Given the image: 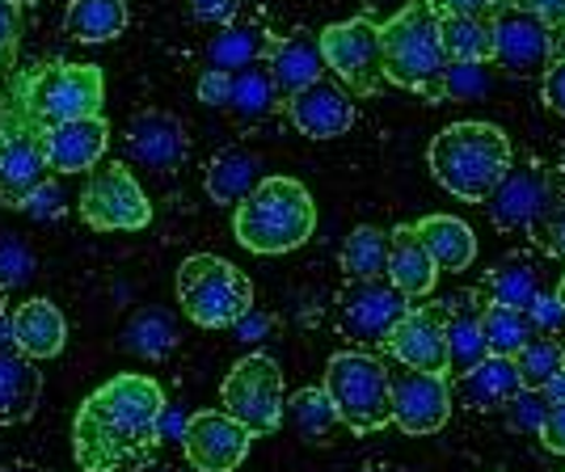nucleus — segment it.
<instances>
[{
	"label": "nucleus",
	"instance_id": "obj_32",
	"mask_svg": "<svg viewBox=\"0 0 565 472\" xmlns=\"http://www.w3.org/2000/svg\"><path fill=\"white\" fill-rule=\"evenodd\" d=\"M122 351L140 354V358H166L173 346H178V321L166 308H140L127 325H122Z\"/></svg>",
	"mask_w": 565,
	"mask_h": 472
},
{
	"label": "nucleus",
	"instance_id": "obj_43",
	"mask_svg": "<svg viewBox=\"0 0 565 472\" xmlns=\"http://www.w3.org/2000/svg\"><path fill=\"white\" fill-rule=\"evenodd\" d=\"M527 317H532V325H536V333H544V337H553V333H565V308L557 304V296H536L532 300V308H527Z\"/></svg>",
	"mask_w": 565,
	"mask_h": 472
},
{
	"label": "nucleus",
	"instance_id": "obj_7",
	"mask_svg": "<svg viewBox=\"0 0 565 472\" xmlns=\"http://www.w3.org/2000/svg\"><path fill=\"white\" fill-rule=\"evenodd\" d=\"M388 376L376 354L342 351L326 363L321 393L330 397L338 422L351 426L354 435H372L388 422Z\"/></svg>",
	"mask_w": 565,
	"mask_h": 472
},
{
	"label": "nucleus",
	"instance_id": "obj_44",
	"mask_svg": "<svg viewBox=\"0 0 565 472\" xmlns=\"http://www.w3.org/2000/svg\"><path fill=\"white\" fill-rule=\"evenodd\" d=\"M190 18L203 25H228L241 9V0H186Z\"/></svg>",
	"mask_w": 565,
	"mask_h": 472
},
{
	"label": "nucleus",
	"instance_id": "obj_57",
	"mask_svg": "<svg viewBox=\"0 0 565 472\" xmlns=\"http://www.w3.org/2000/svg\"><path fill=\"white\" fill-rule=\"evenodd\" d=\"M557 342H562V363H565V333H562V337H557Z\"/></svg>",
	"mask_w": 565,
	"mask_h": 472
},
{
	"label": "nucleus",
	"instance_id": "obj_41",
	"mask_svg": "<svg viewBox=\"0 0 565 472\" xmlns=\"http://www.w3.org/2000/svg\"><path fill=\"white\" fill-rule=\"evenodd\" d=\"M435 18H481L494 22L502 9H511V0H423Z\"/></svg>",
	"mask_w": 565,
	"mask_h": 472
},
{
	"label": "nucleus",
	"instance_id": "obj_8",
	"mask_svg": "<svg viewBox=\"0 0 565 472\" xmlns=\"http://www.w3.org/2000/svg\"><path fill=\"white\" fill-rule=\"evenodd\" d=\"M106 101V76L94 64H47L25 76V110L47 131L72 118H97Z\"/></svg>",
	"mask_w": 565,
	"mask_h": 472
},
{
	"label": "nucleus",
	"instance_id": "obj_3",
	"mask_svg": "<svg viewBox=\"0 0 565 472\" xmlns=\"http://www.w3.org/2000/svg\"><path fill=\"white\" fill-rule=\"evenodd\" d=\"M380 68L384 81L439 106L448 97V60L439 47V18L423 0H409L380 25Z\"/></svg>",
	"mask_w": 565,
	"mask_h": 472
},
{
	"label": "nucleus",
	"instance_id": "obj_46",
	"mask_svg": "<svg viewBox=\"0 0 565 472\" xmlns=\"http://www.w3.org/2000/svg\"><path fill=\"white\" fill-rule=\"evenodd\" d=\"M511 9L532 13V18L544 22L548 30H562L565 25V0H511Z\"/></svg>",
	"mask_w": 565,
	"mask_h": 472
},
{
	"label": "nucleus",
	"instance_id": "obj_52",
	"mask_svg": "<svg viewBox=\"0 0 565 472\" xmlns=\"http://www.w3.org/2000/svg\"><path fill=\"white\" fill-rule=\"evenodd\" d=\"M553 60H565V25L553 30Z\"/></svg>",
	"mask_w": 565,
	"mask_h": 472
},
{
	"label": "nucleus",
	"instance_id": "obj_45",
	"mask_svg": "<svg viewBox=\"0 0 565 472\" xmlns=\"http://www.w3.org/2000/svg\"><path fill=\"white\" fill-rule=\"evenodd\" d=\"M541 94H544V106H548L553 115L565 118V60H553V64L541 72Z\"/></svg>",
	"mask_w": 565,
	"mask_h": 472
},
{
	"label": "nucleus",
	"instance_id": "obj_39",
	"mask_svg": "<svg viewBox=\"0 0 565 472\" xmlns=\"http://www.w3.org/2000/svg\"><path fill=\"white\" fill-rule=\"evenodd\" d=\"M34 270H39L34 249L25 245L22 236L0 233V291H18L22 283L34 279Z\"/></svg>",
	"mask_w": 565,
	"mask_h": 472
},
{
	"label": "nucleus",
	"instance_id": "obj_18",
	"mask_svg": "<svg viewBox=\"0 0 565 472\" xmlns=\"http://www.w3.org/2000/svg\"><path fill=\"white\" fill-rule=\"evenodd\" d=\"M490 30H494V64L511 76H541L553 64V30L532 13L502 9Z\"/></svg>",
	"mask_w": 565,
	"mask_h": 472
},
{
	"label": "nucleus",
	"instance_id": "obj_59",
	"mask_svg": "<svg viewBox=\"0 0 565 472\" xmlns=\"http://www.w3.org/2000/svg\"><path fill=\"white\" fill-rule=\"evenodd\" d=\"M169 472H173V469H169Z\"/></svg>",
	"mask_w": 565,
	"mask_h": 472
},
{
	"label": "nucleus",
	"instance_id": "obj_25",
	"mask_svg": "<svg viewBox=\"0 0 565 472\" xmlns=\"http://www.w3.org/2000/svg\"><path fill=\"white\" fill-rule=\"evenodd\" d=\"M275 39H279V34H270V30L249 25V22L220 25V34H212V43H207V68L228 72V76H236V72H245V68H258V64H266Z\"/></svg>",
	"mask_w": 565,
	"mask_h": 472
},
{
	"label": "nucleus",
	"instance_id": "obj_16",
	"mask_svg": "<svg viewBox=\"0 0 565 472\" xmlns=\"http://www.w3.org/2000/svg\"><path fill=\"white\" fill-rule=\"evenodd\" d=\"M388 354L405 372H426V376H448V337H444V308H418L397 321V330L384 337Z\"/></svg>",
	"mask_w": 565,
	"mask_h": 472
},
{
	"label": "nucleus",
	"instance_id": "obj_28",
	"mask_svg": "<svg viewBox=\"0 0 565 472\" xmlns=\"http://www.w3.org/2000/svg\"><path fill=\"white\" fill-rule=\"evenodd\" d=\"M414 233H418L423 249L435 261V270H451L456 275V270H469L472 258H477V236L456 215H423L414 224Z\"/></svg>",
	"mask_w": 565,
	"mask_h": 472
},
{
	"label": "nucleus",
	"instance_id": "obj_50",
	"mask_svg": "<svg viewBox=\"0 0 565 472\" xmlns=\"http://www.w3.org/2000/svg\"><path fill=\"white\" fill-rule=\"evenodd\" d=\"M18 47V9L0 0V55H13Z\"/></svg>",
	"mask_w": 565,
	"mask_h": 472
},
{
	"label": "nucleus",
	"instance_id": "obj_1",
	"mask_svg": "<svg viewBox=\"0 0 565 472\" xmlns=\"http://www.w3.org/2000/svg\"><path fill=\"white\" fill-rule=\"evenodd\" d=\"M166 393L157 379L122 372L106 379L72 418V460L81 472H143L161 448Z\"/></svg>",
	"mask_w": 565,
	"mask_h": 472
},
{
	"label": "nucleus",
	"instance_id": "obj_48",
	"mask_svg": "<svg viewBox=\"0 0 565 472\" xmlns=\"http://www.w3.org/2000/svg\"><path fill=\"white\" fill-rule=\"evenodd\" d=\"M541 443L548 451L565 455V401L562 405H548V414H544V426H541Z\"/></svg>",
	"mask_w": 565,
	"mask_h": 472
},
{
	"label": "nucleus",
	"instance_id": "obj_5",
	"mask_svg": "<svg viewBox=\"0 0 565 472\" xmlns=\"http://www.w3.org/2000/svg\"><path fill=\"white\" fill-rule=\"evenodd\" d=\"M25 76H13V89L0 101V207H22L30 190L47 182V152H43V127L25 110Z\"/></svg>",
	"mask_w": 565,
	"mask_h": 472
},
{
	"label": "nucleus",
	"instance_id": "obj_10",
	"mask_svg": "<svg viewBox=\"0 0 565 472\" xmlns=\"http://www.w3.org/2000/svg\"><path fill=\"white\" fill-rule=\"evenodd\" d=\"M220 405L249 435H275L282 426V405H287L279 363L270 354H245L220 384Z\"/></svg>",
	"mask_w": 565,
	"mask_h": 472
},
{
	"label": "nucleus",
	"instance_id": "obj_54",
	"mask_svg": "<svg viewBox=\"0 0 565 472\" xmlns=\"http://www.w3.org/2000/svg\"><path fill=\"white\" fill-rule=\"evenodd\" d=\"M553 296H557V304L565 308V275H562V283H557V291H553Z\"/></svg>",
	"mask_w": 565,
	"mask_h": 472
},
{
	"label": "nucleus",
	"instance_id": "obj_37",
	"mask_svg": "<svg viewBox=\"0 0 565 472\" xmlns=\"http://www.w3.org/2000/svg\"><path fill=\"white\" fill-rule=\"evenodd\" d=\"M282 418L296 426V435H305V439H326L333 426H342L321 388H300L291 401L282 405Z\"/></svg>",
	"mask_w": 565,
	"mask_h": 472
},
{
	"label": "nucleus",
	"instance_id": "obj_9",
	"mask_svg": "<svg viewBox=\"0 0 565 472\" xmlns=\"http://www.w3.org/2000/svg\"><path fill=\"white\" fill-rule=\"evenodd\" d=\"M81 219L97 233H140L152 224V203L122 161H102L81 186Z\"/></svg>",
	"mask_w": 565,
	"mask_h": 472
},
{
	"label": "nucleus",
	"instance_id": "obj_30",
	"mask_svg": "<svg viewBox=\"0 0 565 472\" xmlns=\"http://www.w3.org/2000/svg\"><path fill=\"white\" fill-rule=\"evenodd\" d=\"M439 47L448 68H481L494 60V30L481 18H439Z\"/></svg>",
	"mask_w": 565,
	"mask_h": 472
},
{
	"label": "nucleus",
	"instance_id": "obj_2",
	"mask_svg": "<svg viewBox=\"0 0 565 472\" xmlns=\"http://www.w3.org/2000/svg\"><path fill=\"white\" fill-rule=\"evenodd\" d=\"M430 173L460 203H486L502 173L515 165L507 131L494 122H451L430 140Z\"/></svg>",
	"mask_w": 565,
	"mask_h": 472
},
{
	"label": "nucleus",
	"instance_id": "obj_24",
	"mask_svg": "<svg viewBox=\"0 0 565 472\" xmlns=\"http://www.w3.org/2000/svg\"><path fill=\"white\" fill-rule=\"evenodd\" d=\"M384 279L397 287L405 300H423V296L435 291L439 270H435L430 254L423 249L414 224H401V228L388 233V270H384Z\"/></svg>",
	"mask_w": 565,
	"mask_h": 472
},
{
	"label": "nucleus",
	"instance_id": "obj_49",
	"mask_svg": "<svg viewBox=\"0 0 565 472\" xmlns=\"http://www.w3.org/2000/svg\"><path fill=\"white\" fill-rule=\"evenodd\" d=\"M541 236L553 254H562L565 258V194H557V203H553V212H548V219H544Z\"/></svg>",
	"mask_w": 565,
	"mask_h": 472
},
{
	"label": "nucleus",
	"instance_id": "obj_40",
	"mask_svg": "<svg viewBox=\"0 0 565 472\" xmlns=\"http://www.w3.org/2000/svg\"><path fill=\"white\" fill-rule=\"evenodd\" d=\"M502 414H507V426L511 430H523V435H541L544 414H548V401L532 388H515L507 401H502Z\"/></svg>",
	"mask_w": 565,
	"mask_h": 472
},
{
	"label": "nucleus",
	"instance_id": "obj_34",
	"mask_svg": "<svg viewBox=\"0 0 565 472\" xmlns=\"http://www.w3.org/2000/svg\"><path fill=\"white\" fill-rule=\"evenodd\" d=\"M481 337H486V354L515 358V354L536 337V325H532V317H527V312L486 304L481 308Z\"/></svg>",
	"mask_w": 565,
	"mask_h": 472
},
{
	"label": "nucleus",
	"instance_id": "obj_14",
	"mask_svg": "<svg viewBox=\"0 0 565 472\" xmlns=\"http://www.w3.org/2000/svg\"><path fill=\"white\" fill-rule=\"evenodd\" d=\"M249 443L254 435L233 422L224 409H199L182 430V448L194 472H236L249 455Z\"/></svg>",
	"mask_w": 565,
	"mask_h": 472
},
{
	"label": "nucleus",
	"instance_id": "obj_20",
	"mask_svg": "<svg viewBox=\"0 0 565 472\" xmlns=\"http://www.w3.org/2000/svg\"><path fill=\"white\" fill-rule=\"evenodd\" d=\"M110 148V127L106 118H72L60 127L43 131V152H47V169L55 178H68V173H89L94 165H102Z\"/></svg>",
	"mask_w": 565,
	"mask_h": 472
},
{
	"label": "nucleus",
	"instance_id": "obj_15",
	"mask_svg": "<svg viewBox=\"0 0 565 472\" xmlns=\"http://www.w3.org/2000/svg\"><path fill=\"white\" fill-rule=\"evenodd\" d=\"M451 418V384L448 376L426 372H397L388 376V422L405 435H435Z\"/></svg>",
	"mask_w": 565,
	"mask_h": 472
},
{
	"label": "nucleus",
	"instance_id": "obj_23",
	"mask_svg": "<svg viewBox=\"0 0 565 472\" xmlns=\"http://www.w3.org/2000/svg\"><path fill=\"white\" fill-rule=\"evenodd\" d=\"M9 325H13V346L25 354V358H55V354L64 351V342H68V321H64V312L60 304H51L43 296H34V300H25V304L13 308V317H9Z\"/></svg>",
	"mask_w": 565,
	"mask_h": 472
},
{
	"label": "nucleus",
	"instance_id": "obj_53",
	"mask_svg": "<svg viewBox=\"0 0 565 472\" xmlns=\"http://www.w3.org/2000/svg\"><path fill=\"white\" fill-rule=\"evenodd\" d=\"M0 472H43V469H34V464H4Z\"/></svg>",
	"mask_w": 565,
	"mask_h": 472
},
{
	"label": "nucleus",
	"instance_id": "obj_42",
	"mask_svg": "<svg viewBox=\"0 0 565 472\" xmlns=\"http://www.w3.org/2000/svg\"><path fill=\"white\" fill-rule=\"evenodd\" d=\"M22 212H30L34 219H55V215L64 212V190H60V182H43V186L30 190V199L22 203Z\"/></svg>",
	"mask_w": 565,
	"mask_h": 472
},
{
	"label": "nucleus",
	"instance_id": "obj_12",
	"mask_svg": "<svg viewBox=\"0 0 565 472\" xmlns=\"http://www.w3.org/2000/svg\"><path fill=\"white\" fill-rule=\"evenodd\" d=\"M553 203H557V178L536 161H523L502 173V182L486 199V212L502 233H541Z\"/></svg>",
	"mask_w": 565,
	"mask_h": 472
},
{
	"label": "nucleus",
	"instance_id": "obj_27",
	"mask_svg": "<svg viewBox=\"0 0 565 472\" xmlns=\"http://www.w3.org/2000/svg\"><path fill=\"white\" fill-rule=\"evenodd\" d=\"M262 178L266 173H262L258 152H249V148H224V152H215L212 161H207L203 186L212 194V203L236 207V203H245L258 190Z\"/></svg>",
	"mask_w": 565,
	"mask_h": 472
},
{
	"label": "nucleus",
	"instance_id": "obj_13",
	"mask_svg": "<svg viewBox=\"0 0 565 472\" xmlns=\"http://www.w3.org/2000/svg\"><path fill=\"white\" fill-rule=\"evenodd\" d=\"M405 312H409V300L388 279L347 283L338 296V330L363 346H384V337L397 330Z\"/></svg>",
	"mask_w": 565,
	"mask_h": 472
},
{
	"label": "nucleus",
	"instance_id": "obj_22",
	"mask_svg": "<svg viewBox=\"0 0 565 472\" xmlns=\"http://www.w3.org/2000/svg\"><path fill=\"white\" fill-rule=\"evenodd\" d=\"M451 384V401H460L465 409H502V401L519 388V372L515 358H498V354H486L481 363H472L465 372H456Z\"/></svg>",
	"mask_w": 565,
	"mask_h": 472
},
{
	"label": "nucleus",
	"instance_id": "obj_33",
	"mask_svg": "<svg viewBox=\"0 0 565 472\" xmlns=\"http://www.w3.org/2000/svg\"><path fill=\"white\" fill-rule=\"evenodd\" d=\"M342 270L351 283H367V279H384L388 270V233L376 224H359L347 245H342Z\"/></svg>",
	"mask_w": 565,
	"mask_h": 472
},
{
	"label": "nucleus",
	"instance_id": "obj_17",
	"mask_svg": "<svg viewBox=\"0 0 565 472\" xmlns=\"http://www.w3.org/2000/svg\"><path fill=\"white\" fill-rule=\"evenodd\" d=\"M127 157L140 169L152 173H173V169L186 165L190 157V136L186 122L169 110H140V115L127 122Z\"/></svg>",
	"mask_w": 565,
	"mask_h": 472
},
{
	"label": "nucleus",
	"instance_id": "obj_35",
	"mask_svg": "<svg viewBox=\"0 0 565 472\" xmlns=\"http://www.w3.org/2000/svg\"><path fill=\"white\" fill-rule=\"evenodd\" d=\"M486 291H490V304L498 308H515V312H527L532 300L541 296V283H536V270L527 266V261H502L490 270V279H486Z\"/></svg>",
	"mask_w": 565,
	"mask_h": 472
},
{
	"label": "nucleus",
	"instance_id": "obj_19",
	"mask_svg": "<svg viewBox=\"0 0 565 472\" xmlns=\"http://www.w3.org/2000/svg\"><path fill=\"white\" fill-rule=\"evenodd\" d=\"M287 118L296 122V131L308 136V140H338L354 127V101L351 94L338 85V81H312L308 89L291 94L287 101Z\"/></svg>",
	"mask_w": 565,
	"mask_h": 472
},
{
	"label": "nucleus",
	"instance_id": "obj_56",
	"mask_svg": "<svg viewBox=\"0 0 565 472\" xmlns=\"http://www.w3.org/2000/svg\"><path fill=\"white\" fill-rule=\"evenodd\" d=\"M363 472H401V469H384V464H372V469H363Z\"/></svg>",
	"mask_w": 565,
	"mask_h": 472
},
{
	"label": "nucleus",
	"instance_id": "obj_47",
	"mask_svg": "<svg viewBox=\"0 0 565 472\" xmlns=\"http://www.w3.org/2000/svg\"><path fill=\"white\" fill-rule=\"evenodd\" d=\"M228 94H233V76L228 72H203L199 76V101L203 106H228Z\"/></svg>",
	"mask_w": 565,
	"mask_h": 472
},
{
	"label": "nucleus",
	"instance_id": "obj_58",
	"mask_svg": "<svg viewBox=\"0 0 565 472\" xmlns=\"http://www.w3.org/2000/svg\"><path fill=\"white\" fill-rule=\"evenodd\" d=\"M562 173H565V148H562Z\"/></svg>",
	"mask_w": 565,
	"mask_h": 472
},
{
	"label": "nucleus",
	"instance_id": "obj_4",
	"mask_svg": "<svg viewBox=\"0 0 565 472\" xmlns=\"http://www.w3.org/2000/svg\"><path fill=\"white\" fill-rule=\"evenodd\" d=\"M233 233L249 254H262V258L291 254L317 233V203L296 178H282V173L262 178L258 190L245 203H236Z\"/></svg>",
	"mask_w": 565,
	"mask_h": 472
},
{
	"label": "nucleus",
	"instance_id": "obj_29",
	"mask_svg": "<svg viewBox=\"0 0 565 472\" xmlns=\"http://www.w3.org/2000/svg\"><path fill=\"white\" fill-rule=\"evenodd\" d=\"M477 296L460 291L456 300H444V337H448V372H465L486 358V337H481V308L472 304Z\"/></svg>",
	"mask_w": 565,
	"mask_h": 472
},
{
	"label": "nucleus",
	"instance_id": "obj_11",
	"mask_svg": "<svg viewBox=\"0 0 565 472\" xmlns=\"http://www.w3.org/2000/svg\"><path fill=\"white\" fill-rule=\"evenodd\" d=\"M317 47L326 68L338 76V85L351 97H372L384 89V68H380V25L372 18H351L333 22L317 34Z\"/></svg>",
	"mask_w": 565,
	"mask_h": 472
},
{
	"label": "nucleus",
	"instance_id": "obj_51",
	"mask_svg": "<svg viewBox=\"0 0 565 472\" xmlns=\"http://www.w3.org/2000/svg\"><path fill=\"white\" fill-rule=\"evenodd\" d=\"M541 397H544L548 405H562V401H565V367H562V372H557L553 379H548V384H544Z\"/></svg>",
	"mask_w": 565,
	"mask_h": 472
},
{
	"label": "nucleus",
	"instance_id": "obj_38",
	"mask_svg": "<svg viewBox=\"0 0 565 472\" xmlns=\"http://www.w3.org/2000/svg\"><path fill=\"white\" fill-rule=\"evenodd\" d=\"M562 342L557 337H544L536 333L523 351L515 354V372H519V388H532V393H541L548 379L562 372Z\"/></svg>",
	"mask_w": 565,
	"mask_h": 472
},
{
	"label": "nucleus",
	"instance_id": "obj_36",
	"mask_svg": "<svg viewBox=\"0 0 565 472\" xmlns=\"http://www.w3.org/2000/svg\"><path fill=\"white\" fill-rule=\"evenodd\" d=\"M279 101H282V97L275 94V85H270L266 68H245V72H236V76H233L228 110H233L241 122H258V118L270 115Z\"/></svg>",
	"mask_w": 565,
	"mask_h": 472
},
{
	"label": "nucleus",
	"instance_id": "obj_55",
	"mask_svg": "<svg viewBox=\"0 0 565 472\" xmlns=\"http://www.w3.org/2000/svg\"><path fill=\"white\" fill-rule=\"evenodd\" d=\"M4 4H13V9H25V4H39V0H4Z\"/></svg>",
	"mask_w": 565,
	"mask_h": 472
},
{
	"label": "nucleus",
	"instance_id": "obj_21",
	"mask_svg": "<svg viewBox=\"0 0 565 472\" xmlns=\"http://www.w3.org/2000/svg\"><path fill=\"white\" fill-rule=\"evenodd\" d=\"M266 76L275 85V94L287 101L291 94L308 89L312 81L326 76V60H321V47H317V34L308 30H296L287 39H275V47L266 55Z\"/></svg>",
	"mask_w": 565,
	"mask_h": 472
},
{
	"label": "nucleus",
	"instance_id": "obj_31",
	"mask_svg": "<svg viewBox=\"0 0 565 472\" xmlns=\"http://www.w3.org/2000/svg\"><path fill=\"white\" fill-rule=\"evenodd\" d=\"M127 30V4L122 0H72L64 34L76 43H110Z\"/></svg>",
	"mask_w": 565,
	"mask_h": 472
},
{
	"label": "nucleus",
	"instance_id": "obj_26",
	"mask_svg": "<svg viewBox=\"0 0 565 472\" xmlns=\"http://www.w3.org/2000/svg\"><path fill=\"white\" fill-rule=\"evenodd\" d=\"M43 397V376L34 358H25L18 346H0V426L25 422Z\"/></svg>",
	"mask_w": 565,
	"mask_h": 472
},
{
	"label": "nucleus",
	"instance_id": "obj_6",
	"mask_svg": "<svg viewBox=\"0 0 565 472\" xmlns=\"http://www.w3.org/2000/svg\"><path fill=\"white\" fill-rule=\"evenodd\" d=\"M178 304L194 325L203 330H233L236 321L254 308V283L236 270L233 261L215 254H194L178 266Z\"/></svg>",
	"mask_w": 565,
	"mask_h": 472
}]
</instances>
